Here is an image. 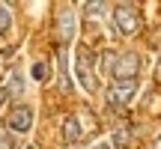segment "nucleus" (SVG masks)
<instances>
[{
	"label": "nucleus",
	"mask_w": 161,
	"mask_h": 149,
	"mask_svg": "<svg viewBox=\"0 0 161 149\" xmlns=\"http://www.w3.org/2000/svg\"><path fill=\"white\" fill-rule=\"evenodd\" d=\"M96 57H92L90 48H80L78 51V63H75V74L80 80V86H84L86 92H98V78H96Z\"/></svg>",
	"instance_id": "obj_1"
},
{
	"label": "nucleus",
	"mask_w": 161,
	"mask_h": 149,
	"mask_svg": "<svg viewBox=\"0 0 161 149\" xmlns=\"http://www.w3.org/2000/svg\"><path fill=\"white\" fill-rule=\"evenodd\" d=\"M137 72H140V54L137 51H122L116 54V63H114V80H137Z\"/></svg>",
	"instance_id": "obj_2"
},
{
	"label": "nucleus",
	"mask_w": 161,
	"mask_h": 149,
	"mask_svg": "<svg viewBox=\"0 0 161 149\" xmlns=\"http://www.w3.org/2000/svg\"><path fill=\"white\" fill-rule=\"evenodd\" d=\"M114 27H116V33H119V36H134L140 30L137 9H131V6H125V3L114 6Z\"/></svg>",
	"instance_id": "obj_3"
},
{
	"label": "nucleus",
	"mask_w": 161,
	"mask_h": 149,
	"mask_svg": "<svg viewBox=\"0 0 161 149\" xmlns=\"http://www.w3.org/2000/svg\"><path fill=\"white\" fill-rule=\"evenodd\" d=\"M134 96H137V80H114L108 90V104L110 108H128V104L134 102Z\"/></svg>",
	"instance_id": "obj_4"
},
{
	"label": "nucleus",
	"mask_w": 161,
	"mask_h": 149,
	"mask_svg": "<svg viewBox=\"0 0 161 149\" xmlns=\"http://www.w3.org/2000/svg\"><path fill=\"white\" fill-rule=\"evenodd\" d=\"M6 128L12 134H27L33 128V108L30 104H15L6 116Z\"/></svg>",
	"instance_id": "obj_5"
},
{
	"label": "nucleus",
	"mask_w": 161,
	"mask_h": 149,
	"mask_svg": "<svg viewBox=\"0 0 161 149\" xmlns=\"http://www.w3.org/2000/svg\"><path fill=\"white\" fill-rule=\"evenodd\" d=\"M75 30H78V18L72 9H60L57 12V36L63 45H69L72 39H75Z\"/></svg>",
	"instance_id": "obj_6"
},
{
	"label": "nucleus",
	"mask_w": 161,
	"mask_h": 149,
	"mask_svg": "<svg viewBox=\"0 0 161 149\" xmlns=\"http://www.w3.org/2000/svg\"><path fill=\"white\" fill-rule=\"evenodd\" d=\"M60 137H63L66 146L80 143V137H84V128H80V119H78V116H66V119H63V125H60Z\"/></svg>",
	"instance_id": "obj_7"
},
{
	"label": "nucleus",
	"mask_w": 161,
	"mask_h": 149,
	"mask_svg": "<svg viewBox=\"0 0 161 149\" xmlns=\"http://www.w3.org/2000/svg\"><path fill=\"white\" fill-rule=\"evenodd\" d=\"M57 74H60V92L69 96L72 80H69V63H66V48H57Z\"/></svg>",
	"instance_id": "obj_8"
},
{
	"label": "nucleus",
	"mask_w": 161,
	"mask_h": 149,
	"mask_svg": "<svg viewBox=\"0 0 161 149\" xmlns=\"http://www.w3.org/2000/svg\"><path fill=\"white\" fill-rule=\"evenodd\" d=\"M110 146L128 149V146H131V131H128V128H116V131L110 134Z\"/></svg>",
	"instance_id": "obj_9"
},
{
	"label": "nucleus",
	"mask_w": 161,
	"mask_h": 149,
	"mask_svg": "<svg viewBox=\"0 0 161 149\" xmlns=\"http://www.w3.org/2000/svg\"><path fill=\"white\" fill-rule=\"evenodd\" d=\"M6 90H9V96H24V78H21V72H12Z\"/></svg>",
	"instance_id": "obj_10"
},
{
	"label": "nucleus",
	"mask_w": 161,
	"mask_h": 149,
	"mask_svg": "<svg viewBox=\"0 0 161 149\" xmlns=\"http://www.w3.org/2000/svg\"><path fill=\"white\" fill-rule=\"evenodd\" d=\"M104 9H108V6H104L102 0H90V3L84 6V15L86 18H98V15H104Z\"/></svg>",
	"instance_id": "obj_11"
},
{
	"label": "nucleus",
	"mask_w": 161,
	"mask_h": 149,
	"mask_svg": "<svg viewBox=\"0 0 161 149\" xmlns=\"http://www.w3.org/2000/svg\"><path fill=\"white\" fill-rule=\"evenodd\" d=\"M48 72H51V63H45V60L33 63V80H48Z\"/></svg>",
	"instance_id": "obj_12"
},
{
	"label": "nucleus",
	"mask_w": 161,
	"mask_h": 149,
	"mask_svg": "<svg viewBox=\"0 0 161 149\" xmlns=\"http://www.w3.org/2000/svg\"><path fill=\"white\" fill-rule=\"evenodd\" d=\"M114 63H116V54H114V51H104V54H102V63H98V69H102L104 74H110V72H114Z\"/></svg>",
	"instance_id": "obj_13"
},
{
	"label": "nucleus",
	"mask_w": 161,
	"mask_h": 149,
	"mask_svg": "<svg viewBox=\"0 0 161 149\" xmlns=\"http://www.w3.org/2000/svg\"><path fill=\"white\" fill-rule=\"evenodd\" d=\"M12 27V12L6 3H0V30H9Z\"/></svg>",
	"instance_id": "obj_14"
},
{
	"label": "nucleus",
	"mask_w": 161,
	"mask_h": 149,
	"mask_svg": "<svg viewBox=\"0 0 161 149\" xmlns=\"http://www.w3.org/2000/svg\"><path fill=\"white\" fill-rule=\"evenodd\" d=\"M0 149H18L15 137H12V134H6V137H0Z\"/></svg>",
	"instance_id": "obj_15"
},
{
	"label": "nucleus",
	"mask_w": 161,
	"mask_h": 149,
	"mask_svg": "<svg viewBox=\"0 0 161 149\" xmlns=\"http://www.w3.org/2000/svg\"><path fill=\"white\" fill-rule=\"evenodd\" d=\"M6 98H9V90H6V86H0V108L6 104Z\"/></svg>",
	"instance_id": "obj_16"
},
{
	"label": "nucleus",
	"mask_w": 161,
	"mask_h": 149,
	"mask_svg": "<svg viewBox=\"0 0 161 149\" xmlns=\"http://www.w3.org/2000/svg\"><path fill=\"white\" fill-rule=\"evenodd\" d=\"M149 149H161V134H158V137H155V140L149 143Z\"/></svg>",
	"instance_id": "obj_17"
},
{
	"label": "nucleus",
	"mask_w": 161,
	"mask_h": 149,
	"mask_svg": "<svg viewBox=\"0 0 161 149\" xmlns=\"http://www.w3.org/2000/svg\"><path fill=\"white\" fill-rule=\"evenodd\" d=\"M90 149H114L110 143H96V146H90Z\"/></svg>",
	"instance_id": "obj_18"
},
{
	"label": "nucleus",
	"mask_w": 161,
	"mask_h": 149,
	"mask_svg": "<svg viewBox=\"0 0 161 149\" xmlns=\"http://www.w3.org/2000/svg\"><path fill=\"white\" fill-rule=\"evenodd\" d=\"M155 78L161 80V60H158V69H155Z\"/></svg>",
	"instance_id": "obj_19"
},
{
	"label": "nucleus",
	"mask_w": 161,
	"mask_h": 149,
	"mask_svg": "<svg viewBox=\"0 0 161 149\" xmlns=\"http://www.w3.org/2000/svg\"><path fill=\"white\" fill-rule=\"evenodd\" d=\"M24 149H39V146H33V143H30V146H24Z\"/></svg>",
	"instance_id": "obj_20"
}]
</instances>
